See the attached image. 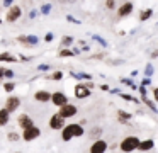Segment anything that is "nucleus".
Instances as JSON below:
<instances>
[{"instance_id":"obj_4","label":"nucleus","mask_w":158,"mask_h":153,"mask_svg":"<svg viewBox=\"0 0 158 153\" xmlns=\"http://www.w3.org/2000/svg\"><path fill=\"white\" fill-rule=\"evenodd\" d=\"M107 141H104L102 138H97L95 141L90 145V150H89V153H106L107 151Z\"/></svg>"},{"instance_id":"obj_14","label":"nucleus","mask_w":158,"mask_h":153,"mask_svg":"<svg viewBox=\"0 0 158 153\" xmlns=\"http://www.w3.org/2000/svg\"><path fill=\"white\" fill-rule=\"evenodd\" d=\"M49 99H51V94L46 90H38L34 94V100H38V102H49Z\"/></svg>"},{"instance_id":"obj_13","label":"nucleus","mask_w":158,"mask_h":153,"mask_svg":"<svg viewBox=\"0 0 158 153\" xmlns=\"http://www.w3.org/2000/svg\"><path fill=\"white\" fill-rule=\"evenodd\" d=\"M153 146H155L153 139H144V141H141V139H139L136 150H141V151H150V150H153Z\"/></svg>"},{"instance_id":"obj_37","label":"nucleus","mask_w":158,"mask_h":153,"mask_svg":"<svg viewBox=\"0 0 158 153\" xmlns=\"http://www.w3.org/2000/svg\"><path fill=\"white\" fill-rule=\"evenodd\" d=\"M0 22H2V19H0Z\"/></svg>"},{"instance_id":"obj_7","label":"nucleus","mask_w":158,"mask_h":153,"mask_svg":"<svg viewBox=\"0 0 158 153\" xmlns=\"http://www.w3.org/2000/svg\"><path fill=\"white\" fill-rule=\"evenodd\" d=\"M63 126H65V119H63L60 114H53L51 117H49V128H51V129L61 131Z\"/></svg>"},{"instance_id":"obj_24","label":"nucleus","mask_w":158,"mask_h":153,"mask_svg":"<svg viewBox=\"0 0 158 153\" xmlns=\"http://www.w3.org/2000/svg\"><path fill=\"white\" fill-rule=\"evenodd\" d=\"M72 54H75V53L70 51V49H61L60 51V56H72Z\"/></svg>"},{"instance_id":"obj_27","label":"nucleus","mask_w":158,"mask_h":153,"mask_svg":"<svg viewBox=\"0 0 158 153\" xmlns=\"http://www.w3.org/2000/svg\"><path fill=\"white\" fill-rule=\"evenodd\" d=\"M70 43H72V37H63V39H61V44H65V46H66V44H70Z\"/></svg>"},{"instance_id":"obj_26","label":"nucleus","mask_w":158,"mask_h":153,"mask_svg":"<svg viewBox=\"0 0 158 153\" xmlns=\"http://www.w3.org/2000/svg\"><path fill=\"white\" fill-rule=\"evenodd\" d=\"M4 77L12 78V77H14V71H12V70H4Z\"/></svg>"},{"instance_id":"obj_29","label":"nucleus","mask_w":158,"mask_h":153,"mask_svg":"<svg viewBox=\"0 0 158 153\" xmlns=\"http://www.w3.org/2000/svg\"><path fill=\"white\" fill-rule=\"evenodd\" d=\"M49 10H51V5H44V7H43V14H48Z\"/></svg>"},{"instance_id":"obj_1","label":"nucleus","mask_w":158,"mask_h":153,"mask_svg":"<svg viewBox=\"0 0 158 153\" xmlns=\"http://www.w3.org/2000/svg\"><path fill=\"white\" fill-rule=\"evenodd\" d=\"M85 134V129L80 124H65L61 129V139L63 141H70L75 136H83Z\"/></svg>"},{"instance_id":"obj_35","label":"nucleus","mask_w":158,"mask_h":153,"mask_svg":"<svg viewBox=\"0 0 158 153\" xmlns=\"http://www.w3.org/2000/svg\"><path fill=\"white\" fill-rule=\"evenodd\" d=\"M4 77V68H0V78Z\"/></svg>"},{"instance_id":"obj_21","label":"nucleus","mask_w":158,"mask_h":153,"mask_svg":"<svg viewBox=\"0 0 158 153\" xmlns=\"http://www.w3.org/2000/svg\"><path fill=\"white\" fill-rule=\"evenodd\" d=\"M15 88V83H12V82H7V83L4 85V90L5 92H12Z\"/></svg>"},{"instance_id":"obj_15","label":"nucleus","mask_w":158,"mask_h":153,"mask_svg":"<svg viewBox=\"0 0 158 153\" xmlns=\"http://www.w3.org/2000/svg\"><path fill=\"white\" fill-rule=\"evenodd\" d=\"M117 119H119V122H123V124H127V121L131 119V114L126 111H117Z\"/></svg>"},{"instance_id":"obj_5","label":"nucleus","mask_w":158,"mask_h":153,"mask_svg":"<svg viewBox=\"0 0 158 153\" xmlns=\"http://www.w3.org/2000/svg\"><path fill=\"white\" fill-rule=\"evenodd\" d=\"M58 114L61 116L63 119L73 117V116H77V105H73V104H65V105H61Z\"/></svg>"},{"instance_id":"obj_3","label":"nucleus","mask_w":158,"mask_h":153,"mask_svg":"<svg viewBox=\"0 0 158 153\" xmlns=\"http://www.w3.org/2000/svg\"><path fill=\"white\" fill-rule=\"evenodd\" d=\"M39 136H41V129L36 124L31 126V128H27V129H22V139H24V141H34Z\"/></svg>"},{"instance_id":"obj_12","label":"nucleus","mask_w":158,"mask_h":153,"mask_svg":"<svg viewBox=\"0 0 158 153\" xmlns=\"http://www.w3.org/2000/svg\"><path fill=\"white\" fill-rule=\"evenodd\" d=\"M131 12H133V3H131V2L123 3V5L117 9V15H119V17H126V15H129Z\"/></svg>"},{"instance_id":"obj_18","label":"nucleus","mask_w":158,"mask_h":153,"mask_svg":"<svg viewBox=\"0 0 158 153\" xmlns=\"http://www.w3.org/2000/svg\"><path fill=\"white\" fill-rule=\"evenodd\" d=\"M151 14H153V10H150V9H148V10H143V12L139 14V20H148V19L151 17Z\"/></svg>"},{"instance_id":"obj_19","label":"nucleus","mask_w":158,"mask_h":153,"mask_svg":"<svg viewBox=\"0 0 158 153\" xmlns=\"http://www.w3.org/2000/svg\"><path fill=\"white\" fill-rule=\"evenodd\" d=\"M143 102H144V104H146V105H148V107H150L153 112H156V105H155V102H153V100H150V99L143 97Z\"/></svg>"},{"instance_id":"obj_30","label":"nucleus","mask_w":158,"mask_h":153,"mask_svg":"<svg viewBox=\"0 0 158 153\" xmlns=\"http://www.w3.org/2000/svg\"><path fill=\"white\" fill-rule=\"evenodd\" d=\"M151 71H153V68H151V65H148V66H146V75H148V77L151 75Z\"/></svg>"},{"instance_id":"obj_33","label":"nucleus","mask_w":158,"mask_h":153,"mask_svg":"<svg viewBox=\"0 0 158 153\" xmlns=\"http://www.w3.org/2000/svg\"><path fill=\"white\" fill-rule=\"evenodd\" d=\"M100 90H109V85H100Z\"/></svg>"},{"instance_id":"obj_36","label":"nucleus","mask_w":158,"mask_h":153,"mask_svg":"<svg viewBox=\"0 0 158 153\" xmlns=\"http://www.w3.org/2000/svg\"><path fill=\"white\" fill-rule=\"evenodd\" d=\"M15 153H21V151H15Z\"/></svg>"},{"instance_id":"obj_31","label":"nucleus","mask_w":158,"mask_h":153,"mask_svg":"<svg viewBox=\"0 0 158 153\" xmlns=\"http://www.w3.org/2000/svg\"><path fill=\"white\" fill-rule=\"evenodd\" d=\"M44 39H46V41H48V43H49V41L53 39V34H46V37H44Z\"/></svg>"},{"instance_id":"obj_11","label":"nucleus","mask_w":158,"mask_h":153,"mask_svg":"<svg viewBox=\"0 0 158 153\" xmlns=\"http://www.w3.org/2000/svg\"><path fill=\"white\" fill-rule=\"evenodd\" d=\"M90 95V88L87 87L85 83H78L75 87V97L77 99H85V97H89Z\"/></svg>"},{"instance_id":"obj_6","label":"nucleus","mask_w":158,"mask_h":153,"mask_svg":"<svg viewBox=\"0 0 158 153\" xmlns=\"http://www.w3.org/2000/svg\"><path fill=\"white\" fill-rule=\"evenodd\" d=\"M19 105H21V99L15 97V95H12V97L7 99V102H5V107H4V109L9 112V114H12L14 111H17V109H19Z\"/></svg>"},{"instance_id":"obj_2","label":"nucleus","mask_w":158,"mask_h":153,"mask_svg":"<svg viewBox=\"0 0 158 153\" xmlns=\"http://www.w3.org/2000/svg\"><path fill=\"white\" fill-rule=\"evenodd\" d=\"M138 143H139V138H138V136H126V138L119 143V148L123 153H131L138 148Z\"/></svg>"},{"instance_id":"obj_16","label":"nucleus","mask_w":158,"mask_h":153,"mask_svg":"<svg viewBox=\"0 0 158 153\" xmlns=\"http://www.w3.org/2000/svg\"><path fill=\"white\" fill-rule=\"evenodd\" d=\"M9 121H10V114L5 109H0V126L9 124Z\"/></svg>"},{"instance_id":"obj_34","label":"nucleus","mask_w":158,"mask_h":153,"mask_svg":"<svg viewBox=\"0 0 158 153\" xmlns=\"http://www.w3.org/2000/svg\"><path fill=\"white\" fill-rule=\"evenodd\" d=\"M4 3H5V5H7V7H9V3H12V0H4Z\"/></svg>"},{"instance_id":"obj_22","label":"nucleus","mask_w":158,"mask_h":153,"mask_svg":"<svg viewBox=\"0 0 158 153\" xmlns=\"http://www.w3.org/2000/svg\"><path fill=\"white\" fill-rule=\"evenodd\" d=\"M61 77H63L61 71H55L53 75H49V78H51V80H61Z\"/></svg>"},{"instance_id":"obj_10","label":"nucleus","mask_w":158,"mask_h":153,"mask_svg":"<svg viewBox=\"0 0 158 153\" xmlns=\"http://www.w3.org/2000/svg\"><path fill=\"white\" fill-rule=\"evenodd\" d=\"M17 124H19V128L27 129V128H31V126H34V121L31 119V116H27V114H21V116L17 117Z\"/></svg>"},{"instance_id":"obj_9","label":"nucleus","mask_w":158,"mask_h":153,"mask_svg":"<svg viewBox=\"0 0 158 153\" xmlns=\"http://www.w3.org/2000/svg\"><path fill=\"white\" fill-rule=\"evenodd\" d=\"M49 100H51L56 107H61V105L68 104V97H66L63 92H55V94H51V99H49Z\"/></svg>"},{"instance_id":"obj_8","label":"nucleus","mask_w":158,"mask_h":153,"mask_svg":"<svg viewBox=\"0 0 158 153\" xmlns=\"http://www.w3.org/2000/svg\"><path fill=\"white\" fill-rule=\"evenodd\" d=\"M21 14H22V10H21V7L19 5H12L10 9L7 10V15H5V20L7 22H15V20L21 17Z\"/></svg>"},{"instance_id":"obj_25","label":"nucleus","mask_w":158,"mask_h":153,"mask_svg":"<svg viewBox=\"0 0 158 153\" xmlns=\"http://www.w3.org/2000/svg\"><path fill=\"white\" fill-rule=\"evenodd\" d=\"M121 97H123V99H126L127 102H138L134 97H131V95H127V94H121Z\"/></svg>"},{"instance_id":"obj_28","label":"nucleus","mask_w":158,"mask_h":153,"mask_svg":"<svg viewBox=\"0 0 158 153\" xmlns=\"http://www.w3.org/2000/svg\"><path fill=\"white\" fill-rule=\"evenodd\" d=\"M114 7H116L114 0H107V9H114Z\"/></svg>"},{"instance_id":"obj_20","label":"nucleus","mask_w":158,"mask_h":153,"mask_svg":"<svg viewBox=\"0 0 158 153\" xmlns=\"http://www.w3.org/2000/svg\"><path fill=\"white\" fill-rule=\"evenodd\" d=\"M7 138H9V141H19V139H21V134H19V133H9L7 134Z\"/></svg>"},{"instance_id":"obj_32","label":"nucleus","mask_w":158,"mask_h":153,"mask_svg":"<svg viewBox=\"0 0 158 153\" xmlns=\"http://www.w3.org/2000/svg\"><path fill=\"white\" fill-rule=\"evenodd\" d=\"M141 95H143V97H146V88H144V85H143V88H141Z\"/></svg>"},{"instance_id":"obj_17","label":"nucleus","mask_w":158,"mask_h":153,"mask_svg":"<svg viewBox=\"0 0 158 153\" xmlns=\"http://www.w3.org/2000/svg\"><path fill=\"white\" fill-rule=\"evenodd\" d=\"M0 61H9V63H12V61H17V60L10 53H0Z\"/></svg>"},{"instance_id":"obj_23","label":"nucleus","mask_w":158,"mask_h":153,"mask_svg":"<svg viewBox=\"0 0 158 153\" xmlns=\"http://www.w3.org/2000/svg\"><path fill=\"white\" fill-rule=\"evenodd\" d=\"M100 133H102V128H95V129H92V131H90L89 134L92 136V138H95L97 134H100Z\"/></svg>"}]
</instances>
